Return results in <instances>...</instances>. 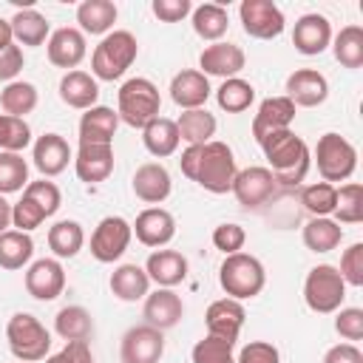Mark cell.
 Here are the masks:
<instances>
[{"mask_svg": "<svg viewBox=\"0 0 363 363\" xmlns=\"http://www.w3.org/2000/svg\"><path fill=\"white\" fill-rule=\"evenodd\" d=\"M179 167L190 182H196L199 187H204L207 193H216V196L230 193L233 179L238 173L233 147L218 139H213L207 145H187L182 150Z\"/></svg>", "mask_w": 363, "mask_h": 363, "instance_id": "cell-1", "label": "cell"}, {"mask_svg": "<svg viewBox=\"0 0 363 363\" xmlns=\"http://www.w3.org/2000/svg\"><path fill=\"white\" fill-rule=\"evenodd\" d=\"M258 145H261L264 159L269 164L267 170L275 176V182L281 187H295L306 179V173L312 167V150L292 128L275 130V133L264 136Z\"/></svg>", "mask_w": 363, "mask_h": 363, "instance_id": "cell-2", "label": "cell"}, {"mask_svg": "<svg viewBox=\"0 0 363 363\" xmlns=\"http://www.w3.org/2000/svg\"><path fill=\"white\" fill-rule=\"evenodd\" d=\"M136 54H139L136 37L125 28H113L99 40V45L91 54V77L102 82H113L136 62Z\"/></svg>", "mask_w": 363, "mask_h": 363, "instance_id": "cell-3", "label": "cell"}, {"mask_svg": "<svg viewBox=\"0 0 363 363\" xmlns=\"http://www.w3.org/2000/svg\"><path fill=\"white\" fill-rule=\"evenodd\" d=\"M159 108H162L159 88L147 77H130L116 91V116L130 128L142 130L147 122L159 116Z\"/></svg>", "mask_w": 363, "mask_h": 363, "instance_id": "cell-4", "label": "cell"}, {"mask_svg": "<svg viewBox=\"0 0 363 363\" xmlns=\"http://www.w3.org/2000/svg\"><path fill=\"white\" fill-rule=\"evenodd\" d=\"M218 284L227 298L247 301V298L261 295V289L267 284V269L255 255L233 252V255H224V261L218 267Z\"/></svg>", "mask_w": 363, "mask_h": 363, "instance_id": "cell-5", "label": "cell"}, {"mask_svg": "<svg viewBox=\"0 0 363 363\" xmlns=\"http://www.w3.org/2000/svg\"><path fill=\"white\" fill-rule=\"evenodd\" d=\"M6 340L9 349L17 360L23 363H37L45 360L51 352V332L34 318L31 312H14L6 323Z\"/></svg>", "mask_w": 363, "mask_h": 363, "instance_id": "cell-6", "label": "cell"}, {"mask_svg": "<svg viewBox=\"0 0 363 363\" xmlns=\"http://www.w3.org/2000/svg\"><path fill=\"white\" fill-rule=\"evenodd\" d=\"M315 164H318L320 179L337 187V182L352 179V173L357 167V147L346 136L329 130L315 145Z\"/></svg>", "mask_w": 363, "mask_h": 363, "instance_id": "cell-7", "label": "cell"}, {"mask_svg": "<svg viewBox=\"0 0 363 363\" xmlns=\"http://www.w3.org/2000/svg\"><path fill=\"white\" fill-rule=\"evenodd\" d=\"M303 301L318 315H332L346 301V284L332 264H318L303 278Z\"/></svg>", "mask_w": 363, "mask_h": 363, "instance_id": "cell-8", "label": "cell"}, {"mask_svg": "<svg viewBox=\"0 0 363 363\" xmlns=\"http://www.w3.org/2000/svg\"><path fill=\"white\" fill-rule=\"evenodd\" d=\"M130 238H133V230H130V221L128 218H122V216H105L94 227V233H91V255L99 264H113V261H119L128 252Z\"/></svg>", "mask_w": 363, "mask_h": 363, "instance_id": "cell-9", "label": "cell"}, {"mask_svg": "<svg viewBox=\"0 0 363 363\" xmlns=\"http://www.w3.org/2000/svg\"><path fill=\"white\" fill-rule=\"evenodd\" d=\"M238 20H241L244 34H250L255 40H275L286 28L284 11L272 0H241Z\"/></svg>", "mask_w": 363, "mask_h": 363, "instance_id": "cell-10", "label": "cell"}, {"mask_svg": "<svg viewBox=\"0 0 363 363\" xmlns=\"http://www.w3.org/2000/svg\"><path fill=\"white\" fill-rule=\"evenodd\" d=\"M275 190H278L275 176L267 167H261V164H252V167L238 170L235 179H233V187H230V193L235 196V201L244 210H261L264 204H269V199L275 196Z\"/></svg>", "mask_w": 363, "mask_h": 363, "instance_id": "cell-11", "label": "cell"}, {"mask_svg": "<svg viewBox=\"0 0 363 363\" xmlns=\"http://www.w3.org/2000/svg\"><path fill=\"white\" fill-rule=\"evenodd\" d=\"M162 354H164V332L142 323V326H130L122 335V346H119L122 363H159Z\"/></svg>", "mask_w": 363, "mask_h": 363, "instance_id": "cell-12", "label": "cell"}, {"mask_svg": "<svg viewBox=\"0 0 363 363\" xmlns=\"http://www.w3.org/2000/svg\"><path fill=\"white\" fill-rule=\"evenodd\" d=\"M65 289V269L60 258H37L26 269V292L34 301H54Z\"/></svg>", "mask_w": 363, "mask_h": 363, "instance_id": "cell-13", "label": "cell"}, {"mask_svg": "<svg viewBox=\"0 0 363 363\" xmlns=\"http://www.w3.org/2000/svg\"><path fill=\"white\" fill-rule=\"evenodd\" d=\"M247 65V54L241 45L235 43H210L204 45V51L199 54V71L204 77H221V79H230V77H238Z\"/></svg>", "mask_w": 363, "mask_h": 363, "instance_id": "cell-14", "label": "cell"}, {"mask_svg": "<svg viewBox=\"0 0 363 363\" xmlns=\"http://www.w3.org/2000/svg\"><path fill=\"white\" fill-rule=\"evenodd\" d=\"M292 45L303 57L323 54L332 45V23H329V17H323L318 11L301 14L295 20V28H292Z\"/></svg>", "mask_w": 363, "mask_h": 363, "instance_id": "cell-15", "label": "cell"}, {"mask_svg": "<svg viewBox=\"0 0 363 363\" xmlns=\"http://www.w3.org/2000/svg\"><path fill=\"white\" fill-rule=\"evenodd\" d=\"M130 230H133V235H136L139 244L153 247V250H162L176 235V218L164 207H145L136 216V221L130 224Z\"/></svg>", "mask_w": 363, "mask_h": 363, "instance_id": "cell-16", "label": "cell"}, {"mask_svg": "<svg viewBox=\"0 0 363 363\" xmlns=\"http://www.w3.org/2000/svg\"><path fill=\"white\" fill-rule=\"evenodd\" d=\"M295 108H318L329 96V79L315 68H298L286 77V94Z\"/></svg>", "mask_w": 363, "mask_h": 363, "instance_id": "cell-17", "label": "cell"}, {"mask_svg": "<svg viewBox=\"0 0 363 363\" xmlns=\"http://www.w3.org/2000/svg\"><path fill=\"white\" fill-rule=\"evenodd\" d=\"M45 51H48V62L57 65V68H65V71H74L85 54H88V43H85V34L74 26H62L57 31H51L48 43H45Z\"/></svg>", "mask_w": 363, "mask_h": 363, "instance_id": "cell-18", "label": "cell"}, {"mask_svg": "<svg viewBox=\"0 0 363 363\" xmlns=\"http://www.w3.org/2000/svg\"><path fill=\"white\" fill-rule=\"evenodd\" d=\"M244 303L241 301H233V298H218L207 306L204 312V323H207V335L210 337H218V340H230L235 343L238 340V332L244 326Z\"/></svg>", "mask_w": 363, "mask_h": 363, "instance_id": "cell-19", "label": "cell"}, {"mask_svg": "<svg viewBox=\"0 0 363 363\" xmlns=\"http://www.w3.org/2000/svg\"><path fill=\"white\" fill-rule=\"evenodd\" d=\"M68 162H74V153H71V145L65 142V136H60V133H43L31 145V164L43 173V179L60 176L68 167Z\"/></svg>", "mask_w": 363, "mask_h": 363, "instance_id": "cell-20", "label": "cell"}, {"mask_svg": "<svg viewBox=\"0 0 363 363\" xmlns=\"http://www.w3.org/2000/svg\"><path fill=\"white\" fill-rule=\"evenodd\" d=\"M182 315H184V303H182L179 292L164 289V286H159L156 292H147V298L142 303L145 323L153 326V329H159V332H167V329L179 326Z\"/></svg>", "mask_w": 363, "mask_h": 363, "instance_id": "cell-21", "label": "cell"}, {"mask_svg": "<svg viewBox=\"0 0 363 363\" xmlns=\"http://www.w3.org/2000/svg\"><path fill=\"white\" fill-rule=\"evenodd\" d=\"M130 187H133V196L145 204H162L170 190H173V182H170V173L162 162H145L136 167L133 179H130Z\"/></svg>", "mask_w": 363, "mask_h": 363, "instance_id": "cell-22", "label": "cell"}, {"mask_svg": "<svg viewBox=\"0 0 363 363\" xmlns=\"http://www.w3.org/2000/svg\"><path fill=\"white\" fill-rule=\"evenodd\" d=\"M74 173L85 184H99L113 173V145H79L74 153Z\"/></svg>", "mask_w": 363, "mask_h": 363, "instance_id": "cell-23", "label": "cell"}, {"mask_svg": "<svg viewBox=\"0 0 363 363\" xmlns=\"http://www.w3.org/2000/svg\"><path fill=\"white\" fill-rule=\"evenodd\" d=\"M213 88L210 79L199 71V68H184L170 79V99L182 108V111H196L204 108V102L210 99Z\"/></svg>", "mask_w": 363, "mask_h": 363, "instance_id": "cell-24", "label": "cell"}, {"mask_svg": "<svg viewBox=\"0 0 363 363\" xmlns=\"http://www.w3.org/2000/svg\"><path fill=\"white\" fill-rule=\"evenodd\" d=\"M187 269H190V264L179 250H156L145 261V272H147L150 284L164 286V289L179 286L187 278Z\"/></svg>", "mask_w": 363, "mask_h": 363, "instance_id": "cell-25", "label": "cell"}, {"mask_svg": "<svg viewBox=\"0 0 363 363\" xmlns=\"http://www.w3.org/2000/svg\"><path fill=\"white\" fill-rule=\"evenodd\" d=\"M295 122V105L286 96H267L252 116V136L261 142L275 130H286Z\"/></svg>", "mask_w": 363, "mask_h": 363, "instance_id": "cell-26", "label": "cell"}, {"mask_svg": "<svg viewBox=\"0 0 363 363\" xmlns=\"http://www.w3.org/2000/svg\"><path fill=\"white\" fill-rule=\"evenodd\" d=\"M57 91H60V99H62L68 108H74V111H88V108H94L96 99H99V82H96L88 71H79V68L65 71V74L60 77Z\"/></svg>", "mask_w": 363, "mask_h": 363, "instance_id": "cell-27", "label": "cell"}, {"mask_svg": "<svg viewBox=\"0 0 363 363\" xmlns=\"http://www.w3.org/2000/svg\"><path fill=\"white\" fill-rule=\"evenodd\" d=\"M119 116L108 105H94L79 116V145H113Z\"/></svg>", "mask_w": 363, "mask_h": 363, "instance_id": "cell-28", "label": "cell"}, {"mask_svg": "<svg viewBox=\"0 0 363 363\" xmlns=\"http://www.w3.org/2000/svg\"><path fill=\"white\" fill-rule=\"evenodd\" d=\"M108 284H111L113 298H119L125 303L145 301L147 292H150V278H147L145 267H139V264H119L111 272V281Z\"/></svg>", "mask_w": 363, "mask_h": 363, "instance_id": "cell-29", "label": "cell"}, {"mask_svg": "<svg viewBox=\"0 0 363 363\" xmlns=\"http://www.w3.org/2000/svg\"><path fill=\"white\" fill-rule=\"evenodd\" d=\"M116 17H119V9L111 0H82L77 6V23H79L82 34L105 37L113 31Z\"/></svg>", "mask_w": 363, "mask_h": 363, "instance_id": "cell-30", "label": "cell"}, {"mask_svg": "<svg viewBox=\"0 0 363 363\" xmlns=\"http://www.w3.org/2000/svg\"><path fill=\"white\" fill-rule=\"evenodd\" d=\"M9 26H11L14 43L28 45V48H37V45L48 43V37H51V26H48L45 14H40L37 9H20V11H14V17L9 20Z\"/></svg>", "mask_w": 363, "mask_h": 363, "instance_id": "cell-31", "label": "cell"}, {"mask_svg": "<svg viewBox=\"0 0 363 363\" xmlns=\"http://www.w3.org/2000/svg\"><path fill=\"white\" fill-rule=\"evenodd\" d=\"M179 128H176V119H167V116H156L153 122H147L142 128V145L150 156L156 159H164V156H173L179 150Z\"/></svg>", "mask_w": 363, "mask_h": 363, "instance_id": "cell-32", "label": "cell"}, {"mask_svg": "<svg viewBox=\"0 0 363 363\" xmlns=\"http://www.w3.org/2000/svg\"><path fill=\"white\" fill-rule=\"evenodd\" d=\"M190 23H193V31L207 40V43H218L227 28H230V14L224 6L218 3H201V6H193L190 11Z\"/></svg>", "mask_w": 363, "mask_h": 363, "instance_id": "cell-33", "label": "cell"}, {"mask_svg": "<svg viewBox=\"0 0 363 363\" xmlns=\"http://www.w3.org/2000/svg\"><path fill=\"white\" fill-rule=\"evenodd\" d=\"M176 128H179V139L182 142L207 145V142H213L218 122L207 108H196V111H182L179 119H176Z\"/></svg>", "mask_w": 363, "mask_h": 363, "instance_id": "cell-34", "label": "cell"}, {"mask_svg": "<svg viewBox=\"0 0 363 363\" xmlns=\"http://www.w3.org/2000/svg\"><path fill=\"white\" fill-rule=\"evenodd\" d=\"M301 238H303V247L312 252H332L343 241V227L329 216L326 218H309L301 230Z\"/></svg>", "mask_w": 363, "mask_h": 363, "instance_id": "cell-35", "label": "cell"}, {"mask_svg": "<svg viewBox=\"0 0 363 363\" xmlns=\"http://www.w3.org/2000/svg\"><path fill=\"white\" fill-rule=\"evenodd\" d=\"M82 247H85V230L79 221L62 218V221L48 227V250L54 252V258H60V261L74 258Z\"/></svg>", "mask_w": 363, "mask_h": 363, "instance_id": "cell-36", "label": "cell"}, {"mask_svg": "<svg viewBox=\"0 0 363 363\" xmlns=\"http://www.w3.org/2000/svg\"><path fill=\"white\" fill-rule=\"evenodd\" d=\"M40 102V94H37V85L34 82H26V79H14L9 82L3 91H0V108L6 116H17V119H26Z\"/></svg>", "mask_w": 363, "mask_h": 363, "instance_id": "cell-37", "label": "cell"}, {"mask_svg": "<svg viewBox=\"0 0 363 363\" xmlns=\"http://www.w3.org/2000/svg\"><path fill=\"white\" fill-rule=\"evenodd\" d=\"M54 332L68 343V340H88L94 335V318L85 306H62L54 315Z\"/></svg>", "mask_w": 363, "mask_h": 363, "instance_id": "cell-38", "label": "cell"}, {"mask_svg": "<svg viewBox=\"0 0 363 363\" xmlns=\"http://www.w3.org/2000/svg\"><path fill=\"white\" fill-rule=\"evenodd\" d=\"M34 258V241L28 233L6 230L0 235V267L3 269H23Z\"/></svg>", "mask_w": 363, "mask_h": 363, "instance_id": "cell-39", "label": "cell"}, {"mask_svg": "<svg viewBox=\"0 0 363 363\" xmlns=\"http://www.w3.org/2000/svg\"><path fill=\"white\" fill-rule=\"evenodd\" d=\"M332 54L343 68L357 71L363 65V28L343 26L337 34H332Z\"/></svg>", "mask_w": 363, "mask_h": 363, "instance_id": "cell-40", "label": "cell"}, {"mask_svg": "<svg viewBox=\"0 0 363 363\" xmlns=\"http://www.w3.org/2000/svg\"><path fill=\"white\" fill-rule=\"evenodd\" d=\"M216 102L227 113H241L255 102V88H252V82H247L241 77L221 79V85L216 88Z\"/></svg>", "mask_w": 363, "mask_h": 363, "instance_id": "cell-41", "label": "cell"}, {"mask_svg": "<svg viewBox=\"0 0 363 363\" xmlns=\"http://www.w3.org/2000/svg\"><path fill=\"white\" fill-rule=\"evenodd\" d=\"M335 199H337V187L329 182H312L301 190V207L309 213V218H332L335 210Z\"/></svg>", "mask_w": 363, "mask_h": 363, "instance_id": "cell-42", "label": "cell"}, {"mask_svg": "<svg viewBox=\"0 0 363 363\" xmlns=\"http://www.w3.org/2000/svg\"><path fill=\"white\" fill-rule=\"evenodd\" d=\"M332 216L337 224H360L363 221V187L357 182H346L337 187Z\"/></svg>", "mask_w": 363, "mask_h": 363, "instance_id": "cell-43", "label": "cell"}, {"mask_svg": "<svg viewBox=\"0 0 363 363\" xmlns=\"http://www.w3.org/2000/svg\"><path fill=\"white\" fill-rule=\"evenodd\" d=\"M28 184V162L23 153H6L0 150V196L20 193Z\"/></svg>", "mask_w": 363, "mask_h": 363, "instance_id": "cell-44", "label": "cell"}, {"mask_svg": "<svg viewBox=\"0 0 363 363\" xmlns=\"http://www.w3.org/2000/svg\"><path fill=\"white\" fill-rule=\"evenodd\" d=\"M31 145V128L26 119L6 116L0 119V150L6 153H23Z\"/></svg>", "mask_w": 363, "mask_h": 363, "instance_id": "cell-45", "label": "cell"}, {"mask_svg": "<svg viewBox=\"0 0 363 363\" xmlns=\"http://www.w3.org/2000/svg\"><path fill=\"white\" fill-rule=\"evenodd\" d=\"M23 196H28V199L45 213V218H51V216L60 210V204H62V193H60V187H57L54 182H48V179L28 182L26 190H23Z\"/></svg>", "mask_w": 363, "mask_h": 363, "instance_id": "cell-46", "label": "cell"}, {"mask_svg": "<svg viewBox=\"0 0 363 363\" xmlns=\"http://www.w3.org/2000/svg\"><path fill=\"white\" fill-rule=\"evenodd\" d=\"M233 346L235 343H230V340H218V337L207 335L193 346L190 357H193V363H235Z\"/></svg>", "mask_w": 363, "mask_h": 363, "instance_id": "cell-47", "label": "cell"}, {"mask_svg": "<svg viewBox=\"0 0 363 363\" xmlns=\"http://www.w3.org/2000/svg\"><path fill=\"white\" fill-rule=\"evenodd\" d=\"M337 272L346 286H363V241H354L343 250Z\"/></svg>", "mask_w": 363, "mask_h": 363, "instance_id": "cell-48", "label": "cell"}, {"mask_svg": "<svg viewBox=\"0 0 363 363\" xmlns=\"http://www.w3.org/2000/svg\"><path fill=\"white\" fill-rule=\"evenodd\" d=\"M244 244H247V233H244V227L235 224V221H224V224H218V227L213 230V247L221 250L224 255L241 252Z\"/></svg>", "mask_w": 363, "mask_h": 363, "instance_id": "cell-49", "label": "cell"}, {"mask_svg": "<svg viewBox=\"0 0 363 363\" xmlns=\"http://www.w3.org/2000/svg\"><path fill=\"white\" fill-rule=\"evenodd\" d=\"M43 221H45V213H43L28 196H23L17 204H11V227H14V230L31 233V230H37Z\"/></svg>", "mask_w": 363, "mask_h": 363, "instance_id": "cell-50", "label": "cell"}, {"mask_svg": "<svg viewBox=\"0 0 363 363\" xmlns=\"http://www.w3.org/2000/svg\"><path fill=\"white\" fill-rule=\"evenodd\" d=\"M335 332L346 343L363 340V309H357V306H340L337 315H335Z\"/></svg>", "mask_w": 363, "mask_h": 363, "instance_id": "cell-51", "label": "cell"}, {"mask_svg": "<svg viewBox=\"0 0 363 363\" xmlns=\"http://www.w3.org/2000/svg\"><path fill=\"white\" fill-rule=\"evenodd\" d=\"M235 363H281V352L269 340H250L235 354Z\"/></svg>", "mask_w": 363, "mask_h": 363, "instance_id": "cell-52", "label": "cell"}, {"mask_svg": "<svg viewBox=\"0 0 363 363\" xmlns=\"http://www.w3.org/2000/svg\"><path fill=\"white\" fill-rule=\"evenodd\" d=\"M150 9L162 23H182L193 11V3L190 0H153Z\"/></svg>", "mask_w": 363, "mask_h": 363, "instance_id": "cell-53", "label": "cell"}, {"mask_svg": "<svg viewBox=\"0 0 363 363\" xmlns=\"http://www.w3.org/2000/svg\"><path fill=\"white\" fill-rule=\"evenodd\" d=\"M23 65H26V57H23V48L17 45V43H11L9 48H3L0 51V82H14L17 79V74L23 71Z\"/></svg>", "mask_w": 363, "mask_h": 363, "instance_id": "cell-54", "label": "cell"}, {"mask_svg": "<svg viewBox=\"0 0 363 363\" xmlns=\"http://www.w3.org/2000/svg\"><path fill=\"white\" fill-rule=\"evenodd\" d=\"M323 363H363V352L354 343H335L332 349H326Z\"/></svg>", "mask_w": 363, "mask_h": 363, "instance_id": "cell-55", "label": "cell"}, {"mask_svg": "<svg viewBox=\"0 0 363 363\" xmlns=\"http://www.w3.org/2000/svg\"><path fill=\"white\" fill-rule=\"evenodd\" d=\"M62 354L68 357V363H94V354H91L88 340H68L62 346Z\"/></svg>", "mask_w": 363, "mask_h": 363, "instance_id": "cell-56", "label": "cell"}, {"mask_svg": "<svg viewBox=\"0 0 363 363\" xmlns=\"http://www.w3.org/2000/svg\"><path fill=\"white\" fill-rule=\"evenodd\" d=\"M11 227V204L6 201V196H0V235Z\"/></svg>", "mask_w": 363, "mask_h": 363, "instance_id": "cell-57", "label": "cell"}, {"mask_svg": "<svg viewBox=\"0 0 363 363\" xmlns=\"http://www.w3.org/2000/svg\"><path fill=\"white\" fill-rule=\"evenodd\" d=\"M11 43H14V37H11V26H9V20L0 17V51L9 48Z\"/></svg>", "mask_w": 363, "mask_h": 363, "instance_id": "cell-58", "label": "cell"}, {"mask_svg": "<svg viewBox=\"0 0 363 363\" xmlns=\"http://www.w3.org/2000/svg\"><path fill=\"white\" fill-rule=\"evenodd\" d=\"M45 363H68V357H65L62 352H57V354H48V357H45Z\"/></svg>", "mask_w": 363, "mask_h": 363, "instance_id": "cell-59", "label": "cell"}]
</instances>
